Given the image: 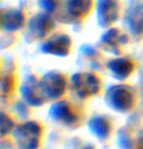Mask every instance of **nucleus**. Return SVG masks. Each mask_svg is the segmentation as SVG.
Masks as SVG:
<instances>
[{"label":"nucleus","mask_w":143,"mask_h":149,"mask_svg":"<svg viewBox=\"0 0 143 149\" xmlns=\"http://www.w3.org/2000/svg\"><path fill=\"white\" fill-rule=\"evenodd\" d=\"M41 125L36 122L29 120L20 124L14 129V138L19 149H39L41 138Z\"/></svg>","instance_id":"nucleus-1"},{"label":"nucleus","mask_w":143,"mask_h":149,"mask_svg":"<svg viewBox=\"0 0 143 149\" xmlns=\"http://www.w3.org/2000/svg\"><path fill=\"white\" fill-rule=\"evenodd\" d=\"M106 99L111 108L122 113L132 110L136 104V94L133 89L124 84L111 86L107 92Z\"/></svg>","instance_id":"nucleus-2"},{"label":"nucleus","mask_w":143,"mask_h":149,"mask_svg":"<svg viewBox=\"0 0 143 149\" xmlns=\"http://www.w3.org/2000/svg\"><path fill=\"white\" fill-rule=\"evenodd\" d=\"M72 85L79 98L86 99L98 94L100 81L92 73H77L72 77Z\"/></svg>","instance_id":"nucleus-3"},{"label":"nucleus","mask_w":143,"mask_h":149,"mask_svg":"<svg viewBox=\"0 0 143 149\" xmlns=\"http://www.w3.org/2000/svg\"><path fill=\"white\" fill-rule=\"evenodd\" d=\"M40 86L47 100H57L65 93L67 89L65 77L60 73L50 72L45 74L43 79L40 80Z\"/></svg>","instance_id":"nucleus-4"},{"label":"nucleus","mask_w":143,"mask_h":149,"mask_svg":"<svg viewBox=\"0 0 143 149\" xmlns=\"http://www.w3.org/2000/svg\"><path fill=\"white\" fill-rule=\"evenodd\" d=\"M49 115L54 120L63 123L69 127L74 125L79 119L78 114L75 113V110L73 109V107H72L68 102H64V100L57 102L55 104H53L49 110Z\"/></svg>","instance_id":"nucleus-5"},{"label":"nucleus","mask_w":143,"mask_h":149,"mask_svg":"<svg viewBox=\"0 0 143 149\" xmlns=\"http://www.w3.org/2000/svg\"><path fill=\"white\" fill-rule=\"evenodd\" d=\"M97 14L99 25L107 26L118 19V4L116 0H98Z\"/></svg>","instance_id":"nucleus-6"},{"label":"nucleus","mask_w":143,"mask_h":149,"mask_svg":"<svg viewBox=\"0 0 143 149\" xmlns=\"http://www.w3.org/2000/svg\"><path fill=\"white\" fill-rule=\"evenodd\" d=\"M22 94L28 104L34 107H39L47 100L43 94V90H41L40 80L36 81L34 77H32V79L24 83V85L22 86Z\"/></svg>","instance_id":"nucleus-7"},{"label":"nucleus","mask_w":143,"mask_h":149,"mask_svg":"<svg viewBox=\"0 0 143 149\" xmlns=\"http://www.w3.org/2000/svg\"><path fill=\"white\" fill-rule=\"evenodd\" d=\"M70 48V38L68 35H54L47 43L43 44L41 50L47 54H53L58 56H65L69 53Z\"/></svg>","instance_id":"nucleus-8"},{"label":"nucleus","mask_w":143,"mask_h":149,"mask_svg":"<svg viewBox=\"0 0 143 149\" xmlns=\"http://www.w3.org/2000/svg\"><path fill=\"white\" fill-rule=\"evenodd\" d=\"M107 67L109 69V72L113 74V77L119 80H123L131 75L134 65L129 59L121 58V59H113L111 61H108Z\"/></svg>","instance_id":"nucleus-9"},{"label":"nucleus","mask_w":143,"mask_h":149,"mask_svg":"<svg viewBox=\"0 0 143 149\" xmlns=\"http://www.w3.org/2000/svg\"><path fill=\"white\" fill-rule=\"evenodd\" d=\"M89 130L93 133L99 140H106L109 138L111 135V130H112V125L108 122V119L104 117H94L92 118L89 123H88Z\"/></svg>","instance_id":"nucleus-10"},{"label":"nucleus","mask_w":143,"mask_h":149,"mask_svg":"<svg viewBox=\"0 0 143 149\" xmlns=\"http://www.w3.org/2000/svg\"><path fill=\"white\" fill-rule=\"evenodd\" d=\"M24 24V14L20 10H8L3 14V28L6 31H15Z\"/></svg>","instance_id":"nucleus-11"},{"label":"nucleus","mask_w":143,"mask_h":149,"mask_svg":"<svg viewBox=\"0 0 143 149\" xmlns=\"http://www.w3.org/2000/svg\"><path fill=\"white\" fill-rule=\"evenodd\" d=\"M53 26H54L53 19L45 14L38 15L30 23V30L34 31L36 36H39V38H43L50 29H53Z\"/></svg>","instance_id":"nucleus-12"},{"label":"nucleus","mask_w":143,"mask_h":149,"mask_svg":"<svg viewBox=\"0 0 143 149\" xmlns=\"http://www.w3.org/2000/svg\"><path fill=\"white\" fill-rule=\"evenodd\" d=\"M127 23L133 34H142L143 33V4L134 6L129 11Z\"/></svg>","instance_id":"nucleus-13"},{"label":"nucleus","mask_w":143,"mask_h":149,"mask_svg":"<svg viewBox=\"0 0 143 149\" xmlns=\"http://www.w3.org/2000/svg\"><path fill=\"white\" fill-rule=\"evenodd\" d=\"M90 6L92 0H68L67 1V10L75 18L86 15L90 10Z\"/></svg>","instance_id":"nucleus-14"},{"label":"nucleus","mask_w":143,"mask_h":149,"mask_svg":"<svg viewBox=\"0 0 143 149\" xmlns=\"http://www.w3.org/2000/svg\"><path fill=\"white\" fill-rule=\"evenodd\" d=\"M103 41L106 44H109L111 47H116V44L121 43V34L117 29H111L103 35Z\"/></svg>","instance_id":"nucleus-15"},{"label":"nucleus","mask_w":143,"mask_h":149,"mask_svg":"<svg viewBox=\"0 0 143 149\" xmlns=\"http://www.w3.org/2000/svg\"><path fill=\"white\" fill-rule=\"evenodd\" d=\"M14 129V122L5 113H1V136H6Z\"/></svg>","instance_id":"nucleus-16"},{"label":"nucleus","mask_w":143,"mask_h":149,"mask_svg":"<svg viewBox=\"0 0 143 149\" xmlns=\"http://www.w3.org/2000/svg\"><path fill=\"white\" fill-rule=\"evenodd\" d=\"M41 6L48 11H53L55 9V0H41Z\"/></svg>","instance_id":"nucleus-17"}]
</instances>
